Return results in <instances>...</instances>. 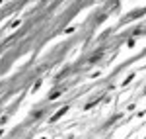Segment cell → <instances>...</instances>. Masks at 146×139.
Instances as JSON below:
<instances>
[]
</instances>
